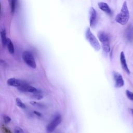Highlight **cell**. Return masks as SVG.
Here are the masks:
<instances>
[{"label":"cell","mask_w":133,"mask_h":133,"mask_svg":"<svg viewBox=\"0 0 133 133\" xmlns=\"http://www.w3.org/2000/svg\"><path fill=\"white\" fill-rule=\"evenodd\" d=\"M129 18V13L128 9L127 2L125 1L122 5L120 12L118 14L115 18V20L116 22L118 23L121 25H125Z\"/></svg>","instance_id":"6da1fadb"},{"label":"cell","mask_w":133,"mask_h":133,"mask_svg":"<svg viewBox=\"0 0 133 133\" xmlns=\"http://www.w3.org/2000/svg\"><path fill=\"white\" fill-rule=\"evenodd\" d=\"M85 36L86 39L88 41L94 49L96 51H99L100 49V44L89 28H88L86 31Z\"/></svg>","instance_id":"7a4b0ae2"},{"label":"cell","mask_w":133,"mask_h":133,"mask_svg":"<svg viewBox=\"0 0 133 133\" xmlns=\"http://www.w3.org/2000/svg\"><path fill=\"white\" fill-rule=\"evenodd\" d=\"M98 37L102 44L103 50L106 53L109 52L110 51V46L108 35L105 32L101 31L98 32Z\"/></svg>","instance_id":"3957f363"},{"label":"cell","mask_w":133,"mask_h":133,"mask_svg":"<svg viewBox=\"0 0 133 133\" xmlns=\"http://www.w3.org/2000/svg\"><path fill=\"white\" fill-rule=\"evenodd\" d=\"M62 121L61 115L57 113L55 114L51 122L47 125L46 127V131L47 133H52L57 128V127L61 123Z\"/></svg>","instance_id":"277c9868"},{"label":"cell","mask_w":133,"mask_h":133,"mask_svg":"<svg viewBox=\"0 0 133 133\" xmlns=\"http://www.w3.org/2000/svg\"><path fill=\"white\" fill-rule=\"evenodd\" d=\"M22 59L24 62L30 67L35 69L36 67V62L33 54L29 51H25L22 55Z\"/></svg>","instance_id":"5b68a950"},{"label":"cell","mask_w":133,"mask_h":133,"mask_svg":"<svg viewBox=\"0 0 133 133\" xmlns=\"http://www.w3.org/2000/svg\"><path fill=\"white\" fill-rule=\"evenodd\" d=\"M18 89L19 91L23 92H28L31 94L41 92V90L32 86L29 85L25 82H24L21 86L18 87Z\"/></svg>","instance_id":"8992f818"},{"label":"cell","mask_w":133,"mask_h":133,"mask_svg":"<svg viewBox=\"0 0 133 133\" xmlns=\"http://www.w3.org/2000/svg\"><path fill=\"white\" fill-rule=\"evenodd\" d=\"M113 76L114 81V86L116 88H121L124 85V79L119 73L116 71H113Z\"/></svg>","instance_id":"52a82bcc"},{"label":"cell","mask_w":133,"mask_h":133,"mask_svg":"<svg viewBox=\"0 0 133 133\" xmlns=\"http://www.w3.org/2000/svg\"><path fill=\"white\" fill-rule=\"evenodd\" d=\"M120 62H121V66H122L123 70L127 74L129 75L130 74V72L128 68V65H127V63L126 62L125 56L124 52L123 51H122L120 54Z\"/></svg>","instance_id":"ba28073f"},{"label":"cell","mask_w":133,"mask_h":133,"mask_svg":"<svg viewBox=\"0 0 133 133\" xmlns=\"http://www.w3.org/2000/svg\"><path fill=\"white\" fill-rule=\"evenodd\" d=\"M97 22V13L93 7L90 8L89 10V23L91 28H94Z\"/></svg>","instance_id":"9c48e42d"},{"label":"cell","mask_w":133,"mask_h":133,"mask_svg":"<svg viewBox=\"0 0 133 133\" xmlns=\"http://www.w3.org/2000/svg\"><path fill=\"white\" fill-rule=\"evenodd\" d=\"M24 82L19 79H17L16 78H10L7 81V85L17 88L21 86L24 83Z\"/></svg>","instance_id":"30bf717a"},{"label":"cell","mask_w":133,"mask_h":133,"mask_svg":"<svg viewBox=\"0 0 133 133\" xmlns=\"http://www.w3.org/2000/svg\"><path fill=\"white\" fill-rule=\"evenodd\" d=\"M99 8L103 11L106 12L108 14L110 15L111 14V10L109 5L104 2H99L98 4Z\"/></svg>","instance_id":"8fae6325"},{"label":"cell","mask_w":133,"mask_h":133,"mask_svg":"<svg viewBox=\"0 0 133 133\" xmlns=\"http://www.w3.org/2000/svg\"><path fill=\"white\" fill-rule=\"evenodd\" d=\"M6 46L7 47V49H8L9 52L11 54H13L15 52L14 46V44H13L12 41L9 38L7 39Z\"/></svg>","instance_id":"7c38bea8"},{"label":"cell","mask_w":133,"mask_h":133,"mask_svg":"<svg viewBox=\"0 0 133 133\" xmlns=\"http://www.w3.org/2000/svg\"><path fill=\"white\" fill-rule=\"evenodd\" d=\"M1 37L2 40V43L3 46H6V42H7V39L6 36V31L5 29H2L1 30Z\"/></svg>","instance_id":"4fadbf2b"},{"label":"cell","mask_w":133,"mask_h":133,"mask_svg":"<svg viewBox=\"0 0 133 133\" xmlns=\"http://www.w3.org/2000/svg\"><path fill=\"white\" fill-rule=\"evenodd\" d=\"M16 104L20 108H21L23 109H24L26 108L25 105L22 102L21 100L19 98H17L16 99Z\"/></svg>","instance_id":"5bb4252c"},{"label":"cell","mask_w":133,"mask_h":133,"mask_svg":"<svg viewBox=\"0 0 133 133\" xmlns=\"http://www.w3.org/2000/svg\"><path fill=\"white\" fill-rule=\"evenodd\" d=\"M32 94V97L36 100H41L43 97V96L41 95V92L34 93V94Z\"/></svg>","instance_id":"9a60e30c"},{"label":"cell","mask_w":133,"mask_h":133,"mask_svg":"<svg viewBox=\"0 0 133 133\" xmlns=\"http://www.w3.org/2000/svg\"><path fill=\"white\" fill-rule=\"evenodd\" d=\"M125 92H126V95L128 98V99H129L131 101H133V92L129 90H126Z\"/></svg>","instance_id":"2e32d148"},{"label":"cell","mask_w":133,"mask_h":133,"mask_svg":"<svg viewBox=\"0 0 133 133\" xmlns=\"http://www.w3.org/2000/svg\"><path fill=\"white\" fill-rule=\"evenodd\" d=\"M16 0H11L10 2V6H11V11L12 12H14L16 7Z\"/></svg>","instance_id":"e0dca14e"},{"label":"cell","mask_w":133,"mask_h":133,"mask_svg":"<svg viewBox=\"0 0 133 133\" xmlns=\"http://www.w3.org/2000/svg\"><path fill=\"white\" fill-rule=\"evenodd\" d=\"M14 132L15 133H24L23 129L18 126H16L15 127Z\"/></svg>","instance_id":"ac0fdd59"},{"label":"cell","mask_w":133,"mask_h":133,"mask_svg":"<svg viewBox=\"0 0 133 133\" xmlns=\"http://www.w3.org/2000/svg\"><path fill=\"white\" fill-rule=\"evenodd\" d=\"M30 103L34 106H36V107H40V108H42L43 107V105L40 103L35 102V101H31Z\"/></svg>","instance_id":"d6986e66"},{"label":"cell","mask_w":133,"mask_h":133,"mask_svg":"<svg viewBox=\"0 0 133 133\" xmlns=\"http://www.w3.org/2000/svg\"><path fill=\"white\" fill-rule=\"evenodd\" d=\"M3 119L5 123H9L11 121V118L7 115H4L3 117Z\"/></svg>","instance_id":"ffe728a7"},{"label":"cell","mask_w":133,"mask_h":133,"mask_svg":"<svg viewBox=\"0 0 133 133\" xmlns=\"http://www.w3.org/2000/svg\"><path fill=\"white\" fill-rule=\"evenodd\" d=\"M1 130L3 133H11L10 131L7 128H6L5 126H2Z\"/></svg>","instance_id":"44dd1931"},{"label":"cell","mask_w":133,"mask_h":133,"mask_svg":"<svg viewBox=\"0 0 133 133\" xmlns=\"http://www.w3.org/2000/svg\"><path fill=\"white\" fill-rule=\"evenodd\" d=\"M34 113L36 115H37V116H42V114H41V113H39V112H37V111H34Z\"/></svg>","instance_id":"7402d4cb"},{"label":"cell","mask_w":133,"mask_h":133,"mask_svg":"<svg viewBox=\"0 0 133 133\" xmlns=\"http://www.w3.org/2000/svg\"><path fill=\"white\" fill-rule=\"evenodd\" d=\"M130 110L131 113H132V114L133 115V109H132V108H131V109H130Z\"/></svg>","instance_id":"603a6c76"}]
</instances>
